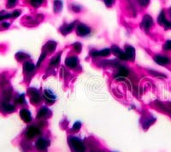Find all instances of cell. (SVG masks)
Listing matches in <instances>:
<instances>
[{"label":"cell","instance_id":"1","mask_svg":"<svg viewBox=\"0 0 171 152\" xmlns=\"http://www.w3.org/2000/svg\"><path fill=\"white\" fill-rule=\"evenodd\" d=\"M70 142H71L72 146L74 147V149L77 152H85L86 148L85 145H83V143L81 142V140L75 137H71L70 138Z\"/></svg>","mask_w":171,"mask_h":152},{"label":"cell","instance_id":"2","mask_svg":"<svg viewBox=\"0 0 171 152\" xmlns=\"http://www.w3.org/2000/svg\"><path fill=\"white\" fill-rule=\"evenodd\" d=\"M91 32V29L89 27H87L85 24H79L76 27V33L79 36H87Z\"/></svg>","mask_w":171,"mask_h":152},{"label":"cell","instance_id":"3","mask_svg":"<svg viewBox=\"0 0 171 152\" xmlns=\"http://www.w3.org/2000/svg\"><path fill=\"white\" fill-rule=\"evenodd\" d=\"M152 25H153V20H152V18L149 15H145L143 17L142 22H141L142 28L144 30H145V31H148Z\"/></svg>","mask_w":171,"mask_h":152},{"label":"cell","instance_id":"4","mask_svg":"<svg viewBox=\"0 0 171 152\" xmlns=\"http://www.w3.org/2000/svg\"><path fill=\"white\" fill-rule=\"evenodd\" d=\"M28 93L30 95L31 102H32L33 104H39L40 100H41V96L39 93V91L35 90V89H30L28 91Z\"/></svg>","mask_w":171,"mask_h":152},{"label":"cell","instance_id":"5","mask_svg":"<svg viewBox=\"0 0 171 152\" xmlns=\"http://www.w3.org/2000/svg\"><path fill=\"white\" fill-rule=\"evenodd\" d=\"M158 22L160 25L164 27L166 29H171V22H168V20L165 18V15L163 11H162L159 16H158Z\"/></svg>","mask_w":171,"mask_h":152},{"label":"cell","instance_id":"6","mask_svg":"<svg viewBox=\"0 0 171 152\" xmlns=\"http://www.w3.org/2000/svg\"><path fill=\"white\" fill-rule=\"evenodd\" d=\"M155 61L159 65H162V66H165V65H168L170 63L171 60L167 56H164L158 55L156 56L155 58H154Z\"/></svg>","mask_w":171,"mask_h":152},{"label":"cell","instance_id":"7","mask_svg":"<svg viewBox=\"0 0 171 152\" xmlns=\"http://www.w3.org/2000/svg\"><path fill=\"white\" fill-rule=\"evenodd\" d=\"M20 116L24 120L25 122L28 123L32 120V116H31V113L29 112V110L27 109H23L20 111Z\"/></svg>","mask_w":171,"mask_h":152},{"label":"cell","instance_id":"8","mask_svg":"<svg viewBox=\"0 0 171 152\" xmlns=\"http://www.w3.org/2000/svg\"><path fill=\"white\" fill-rule=\"evenodd\" d=\"M111 51L113 52L114 54L116 56H117L120 59H122V60H128V56H127L126 53L125 52H123V51H121V49L119 47H117V46H112V48H111Z\"/></svg>","mask_w":171,"mask_h":152},{"label":"cell","instance_id":"9","mask_svg":"<svg viewBox=\"0 0 171 152\" xmlns=\"http://www.w3.org/2000/svg\"><path fill=\"white\" fill-rule=\"evenodd\" d=\"M39 133H40V131H39V128H37L35 126H30L27 131L26 135L28 139H33L37 135H39Z\"/></svg>","mask_w":171,"mask_h":152},{"label":"cell","instance_id":"10","mask_svg":"<svg viewBox=\"0 0 171 152\" xmlns=\"http://www.w3.org/2000/svg\"><path fill=\"white\" fill-rule=\"evenodd\" d=\"M65 64L67 65V67L70 68H75L78 64V58L75 56H71V57H68L65 61Z\"/></svg>","mask_w":171,"mask_h":152},{"label":"cell","instance_id":"11","mask_svg":"<svg viewBox=\"0 0 171 152\" xmlns=\"http://www.w3.org/2000/svg\"><path fill=\"white\" fill-rule=\"evenodd\" d=\"M47 146H48V142L44 139H38V141L36 142V147L40 151L45 150L46 148H47Z\"/></svg>","mask_w":171,"mask_h":152},{"label":"cell","instance_id":"12","mask_svg":"<svg viewBox=\"0 0 171 152\" xmlns=\"http://www.w3.org/2000/svg\"><path fill=\"white\" fill-rule=\"evenodd\" d=\"M56 47H57V43L54 42V41H49V42H47V44L45 46V51H45L46 53H52V52H53L54 51H55Z\"/></svg>","mask_w":171,"mask_h":152},{"label":"cell","instance_id":"13","mask_svg":"<svg viewBox=\"0 0 171 152\" xmlns=\"http://www.w3.org/2000/svg\"><path fill=\"white\" fill-rule=\"evenodd\" d=\"M128 69L125 67H121L118 69V72L115 75V78H123L126 77L128 75Z\"/></svg>","mask_w":171,"mask_h":152},{"label":"cell","instance_id":"14","mask_svg":"<svg viewBox=\"0 0 171 152\" xmlns=\"http://www.w3.org/2000/svg\"><path fill=\"white\" fill-rule=\"evenodd\" d=\"M125 53H126L127 56H128V59L133 60L135 57V50L132 46H127Z\"/></svg>","mask_w":171,"mask_h":152},{"label":"cell","instance_id":"15","mask_svg":"<svg viewBox=\"0 0 171 152\" xmlns=\"http://www.w3.org/2000/svg\"><path fill=\"white\" fill-rule=\"evenodd\" d=\"M110 54V49H103L99 51H93L92 53L93 56H108Z\"/></svg>","mask_w":171,"mask_h":152},{"label":"cell","instance_id":"16","mask_svg":"<svg viewBox=\"0 0 171 152\" xmlns=\"http://www.w3.org/2000/svg\"><path fill=\"white\" fill-rule=\"evenodd\" d=\"M74 23H71V24H66L63 27L61 28V32L63 34H68L69 32H71L73 28H74Z\"/></svg>","mask_w":171,"mask_h":152},{"label":"cell","instance_id":"17","mask_svg":"<svg viewBox=\"0 0 171 152\" xmlns=\"http://www.w3.org/2000/svg\"><path fill=\"white\" fill-rule=\"evenodd\" d=\"M34 68H35L34 64H33L32 62H29V61H26L23 65V69L27 73H31L34 70Z\"/></svg>","mask_w":171,"mask_h":152},{"label":"cell","instance_id":"18","mask_svg":"<svg viewBox=\"0 0 171 152\" xmlns=\"http://www.w3.org/2000/svg\"><path fill=\"white\" fill-rule=\"evenodd\" d=\"M2 110H3L4 112L10 113V112H13L14 110H15V107L10 104L3 103V104H2Z\"/></svg>","mask_w":171,"mask_h":152},{"label":"cell","instance_id":"19","mask_svg":"<svg viewBox=\"0 0 171 152\" xmlns=\"http://www.w3.org/2000/svg\"><path fill=\"white\" fill-rule=\"evenodd\" d=\"M63 9V2L61 0H55L54 2V11L56 13L60 12Z\"/></svg>","mask_w":171,"mask_h":152},{"label":"cell","instance_id":"20","mask_svg":"<svg viewBox=\"0 0 171 152\" xmlns=\"http://www.w3.org/2000/svg\"><path fill=\"white\" fill-rule=\"evenodd\" d=\"M44 96H45V97L47 100L51 101V102H52V101H54L56 99L55 95L52 93V91H49V90H45V92H44Z\"/></svg>","mask_w":171,"mask_h":152},{"label":"cell","instance_id":"21","mask_svg":"<svg viewBox=\"0 0 171 152\" xmlns=\"http://www.w3.org/2000/svg\"><path fill=\"white\" fill-rule=\"evenodd\" d=\"M49 110L47 108H45V107H43L40 109L39 110V114H38V118H42V117H45L47 114H48Z\"/></svg>","mask_w":171,"mask_h":152},{"label":"cell","instance_id":"22","mask_svg":"<svg viewBox=\"0 0 171 152\" xmlns=\"http://www.w3.org/2000/svg\"><path fill=\"white\" fill-rule=\"evenodd\" d=\"M16 56L18 61H24V60H26V59H28L29 57L28 55H27L25 53H23V52L17 53Z\"/></svg>","mask_w":171,"mask_h":152},{"label":"cell","instance_id":"23","mask_svg":"<svg viewBox=\"0 0 171 152\" xmlns=\"http://www.w3.org/2000/svg\"><path fill=\"white\" fill-rule=\"evenodd\" d=\"M60 58H61L60 55H58V56H55L54 58L52 59V61H51V63H50V65H51V66H53V67L58 66V65L59 64V62H60Z\"/></svg>","mask_w":171,"mask_h":152},{"label":"cell","instance_id":"24","mask_svg":"<svg viewBox=\"0 0 171 152\" xmlns=\"http://www.w3.org/2000/svg\"><path fill=\"white\" fill-rule=\"evenodd\" d=\"M30 3H31L33 6L37 8V7L40 6L42 4L43 0H30Z\"/></svg>","mask_w":171,"mask_h":152},{"label":"cell","instance_id":"25","mask_svg":"<svg viewBox=\"0 0 171 152\" xmlns=\"http://www.w3.org/2000/svg\"><path fill=\"white\" fill-rule=\"evenodd\" d=\"M163 48L166 51H171V40H168V41H166V43L164 44V46H163Z\"/></svg>","mask_w":171,"mask_h":152},{"label":"cell","instance_id":"26","mask_svg":"<svg viewBox=\"0 0 171 152\" xmlns=\"http://www.w3.org/2000/svg\"><path fill=\"white\" fill-rule=\"evenodd\" d=\"M46 54H47V53H46L45 51H44L42 54H41V56H40V57H39V61H38V64H37V66H39V65H40L41 61H42L45 58V56H46Z\"/></svg>","mask_w":171,"mask_h":152},{"label":"cell","instance_id":"27","mask_svg":"<svg viewBox=\"0 0 171 152\" xmlns=\"http://www.w3.org/2000/svg\"><path fill=\"white\" fill-rule=\"evenodd\" d=\"M74 48L76 51L80 52L81 51V45L80 43H75L74 44Z\"/></svg>","mask_w":171,"mask_h":152},{"label":"cell","instance_id":"28","mask_svg":"<svg viewBox=\"0 0 171 152\" xmlns=\"http://www.w3.org/2000/svg\"><path fill=\"white\" fill-rule=\"evenodd\" d=\"M138 1L140 3V5H142V6H147L148 3H150V0H138Z\"/></svg>","mask_w":171,"mask_h":152},{"label":"cell","instance_id":"29","mask_svg":"<svg viewBox=\"0 0 171 152\" xmlns=\"http://www.w3.org/2000/svg\"><path fill=\"white\" fill-rule=\"evenodd\" d=\"M12 17L11 14H6V15H0V21H3V19H6V18H10Z\"/></svg>","mask_w":171,"mask_h":152},{"label":"cell","instance_id":"30","mask_svg":"<svg viewBox=\"0 0 171 152\" xmlns=\"http://www.w3.org/2000/svg\"><path fill=\"white\" fill-rule=\"evenodd\" d=\"M81 122H75V123H74V126H73V129L77 130V131H78V130L81 128Z\"/></svg>","mask_w":171,"mask_h":152},{"label":"cell","instance_id":"31","mask_svg":"<svg viewBox=\"0 0 171 152\" xmlns=\"http://www.w3.org/2000/svg\"><path fill=\"white\" fill-rule=\"evenodd\" d=\"M16 1L17 0H8V6L12 7L14 6L16 3Z\"/></svg>","mask_w":171,"mask_h":152},{"label":"cell","instance_id":"32","mask_svg":"<svg viewBox=\"0 0 171 152\" xmlns=\"http://www.w3.org/2000/svg\"><path fill=\"white\" fill-rule=\"evenodd\" d=\"M104 3L107 6H111L114 3V0H104Z\"/></svg>","mask_w":171,"mask_h":152},{"label":"cell","instance_id":"33","mask_svg":"<svg viewBox=\"0 0 171 152\" xmlns=\"http://www.w3.org/2000/svg\"><path fill=\"white\" fill-rule=\"evenodd\" d=\"M16 102H17L18 104H23V102H24V97H23V96H20V97L16 99Z\"/></svg>","mask_w":171,"mask_h":152},{"label":"cell","instance_id":"34","mask_svg":"<svg viewBox=\"0 0 171 152\" xmlns=\"http://www.w3.org/2000/svg\"><path fill=\"white\" fill-rule=\"evenodd\" d=\"M21 14L19 10H16V11H14L13 13L11 14V16L12 17H17V16H19V15Z\"/></svg>","mask_w":171,"mask_h":152},{"label":"cell","instance_id":"35","mask_svg":"<svg viewBox=\"0 0 171 152\" xmlns=\"http://www.w3.org/2000/svg\"><path fill=\"white\" fill-rule=\"evenodd\" d=\"M3 26L4 27H10V24H9V23H3Z\"/></svg>","mask_w":171,"mask_h":152},{"label":"cell","instance_id":"36","mask_svg":"<svg viewBox=\"0 0 171 152\" xmlns=\"http://www.w3.org/2000/svg\"><path fill=\"white\" fill-rule=\"evenodd\" d=\"M169 14H170V16H171V8H170V10H169Z\"/></svg>","mask_w":171,"mask_h":152}]
</instances>
